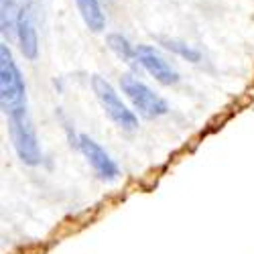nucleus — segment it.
Listing matches in <instances>:
<instances>
[{
  "mask_svg": "<svg viewBox=\"0 0 254 254\" xmlns=\"http://www.w3.org/2000/svg\"><path fill=\"white\" fill-rule=\"evenodd\" d=\"M8 118V134L12 140V146L18 155V159L29 167H35L41 163V149H39V138L37 130L33 126V120L29 116L27 106H20L6 114Z\"/></svg>",
  "mask_w": 254,
  "mask_h": 254,
  "instance_id": "f257e3e1",
  "label": "nucleus"
},
{
  "mask_svg": "<svg viewBox=\"0 0 254 254\" xmlns=\"http://www.w3.org/2000/svg\"><path fill=\"white\" fill-rule=\"evenodd\" d=\"M0 106L4 114L27 106V83L6 43L0 45Z\"/></svg>",
  "mask_w": 254,
  "mask_h": 254,
  "instance_id": "f03ea898",
  "label": "nucleus"
},
{
  "mask_svg": "<svg viewBox=\"0 0 254 254\" xmlns=\"http://www.w3.org/2000/svg\"><path fill=\"white\" fill-rule=\"evenodd\" d=\"M92 90L102 106V110L106 112V116H108L118 128L122 130H136L138 128V118L136 114L122 102V98L118 96V92L114 90L112 83L102 77V75H94L92 77Z\"/></svg>",
  "mask_w": 254,
  "mask_h": 254,
  "instance_id": "7ed1b4c3",
  "label": "nucleus"
},
{
  "mask_svg": "<svg viewBox=\"0 0 254 254\" xmlns=\"http://www.w3.org/2000/svg\"><path fill=\"white\" fill-rule=\"evenodd\" d=\"M120 88L126 94V98L130 100L132 108L146 120H155L161 118L169 112V104L167 100H163L159 94H155L144 81H140L138 77L124 73L120 77Z\"/></svg>",
  "mask_w": 254,
  "mask_h": 254,
  "instance_id": "20e7f679",
  "label": "nucleus"
},
{
  "mask_svg": "<svg viewBox=\"0 0 254 254\" xmlns=\"http://www.w3.org/2000/svg\"><path fill=\"white\" fill-rule=\"evenodd\" d=\"M79 151L102 181H116L120 177V167L116 165V161L88 134H79Z\"/></svg>",
  "mask_w": 254,
  "mask_h": 254,
  "instance_id": "39448f33",
  "label": "nucleus"
},
{
  "mask_svg": "<svg viewBox=\"0 0 254 254\" xmlns=\"http://www.w3.org/2000/svg\"><path fill=\"white\" fill-rule=\"evenodd\" d=\"M136 55H138V65L146 73H151L159 83H163V86H175V83H179L181 77L175 71V67L155 47L138 45L136 47Z\"/></svg>",
  "mask_w": 254,
  "mask_h": 254,
  "instance_id": "423d86ee",
  "label": "nucleus"
},
{
  "mask_svg": "<svg viewBox=\"0 0 254 254\" xmlns=\"http://www.w3.org/2000/svg\"><path fill=\"white\" fill-rule=\"evenodd\" d=\"M16 43L18 49L23 53L25 59L35 61L39 57V37H37V29L33 23V16L29 12V8H20L18 12V23H16Z\"/></svg>",
  "mask_w": 254,
  "mask_h": 254,
  "instance_id": "0eeeda50",
  "label": "nucleus"
},
{
  "mask_svg": "<svg viewBox=\"0 0 254 254\" xmlns=\"http://www.w3.org/2000/svg\"><path fill=\"white\" fill-rule=\"evenodd\" d=\"M75 4L83 23L92 33H102L106 29V16L102 12L100 0H75Z\"/></svg>",
  "mask_w": 254,
  "mask_h": 254,
  "instance_id": "6e6552de",
  "label": "nucleus"
},
{
  "mask_svg": "<svg viewBox=\"0 0 254 254\" xmlns=\"http://www.w3.org/2000/svg\"><path fill=\"white\" fill-rule=\"evenodd\" d=\"M106 45L108 49L124 63H128V65H136L138 63V55H136V47L130 45V41L122 37L120 33H110L106 35Z\"/></svg>",
  "mask_w": 254,
  "mask_h": 254,
  "instance_id": "1a4fd4ad",
  "label": "nucleus"
},
{
  "mask_svg": "<svg viewBox=\"0 0 254 254\" xmlns=\"http://www.w3.org/2000/svg\"><path fill=\"white\" fill-rule=\"evenodd\" d=\"M18 12L14 0H0V31L2 37L8 41H16V23H18Z\"/></svg>",
  "mask_w": 254,
  "mask_h": 254,
  "instance_id": "9d476101",
  "label": "nucleus"
},
{
  "mask_svg": "<svg viewBox=\"0 0 254 254\" xmlns=\"http://www.w3.org/2000/svg\"><path fill=\"white\" fill-rule=\"evenodd\" d=\"M157 41H159V45H163L167 51L175 53L177 57H181V59H185V61H189V63H199V61H201V53H199L195 47L187 45L185 41H181V39H175V37H163V35H159V37H157Z\"/></svg>",
  "mask_w": 254,
  "mask_h": 254,
  "instance_id": "9b49d317",
  "label": "nucleus"
},
{
  "mask_svg": "<svg viewBox=\"0 0 254 254\" xmlns=\"http://www.w3.org/2000/svg\"><path fill=\"white\" fill-rule=\"evenodd\" d=\"M57 116H59V120H61V124H63V130H65V134H67V140H69V144L73 146L75 151H79V136H75V132H73V126L69 124V120L63 116V112L61 110H57Z\"/></svg>",
  "mask_w": 254,
  "mask_h": 254,
  "instance_id": "f8f14e48",
  "label": "nucleus"
}]
</instances>
